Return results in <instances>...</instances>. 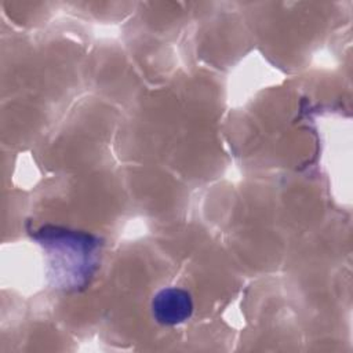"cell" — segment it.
Here are the masks:
<instances>
[{"label": "cell", "instance_id": "1", "mask_svg": "<svg viewBox=\"0 0 353 353\" xmlns=\"http://www.w3.org/2000/svg\"><path fill=\"white\" fill-rule=\"evenodd\" d=\"M192 295L178 287H165L157 291L152 299V314L161 325H176L193 313Z\"/></svg>", "mask_w": 353, "mask_h": 353}]
</instances>
